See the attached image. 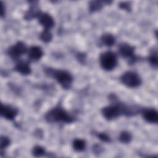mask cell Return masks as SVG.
I'll return each mask as SVG.
<instances>
[{
    "instance_id": "cell-6",
    "label": "cell",
    "mask_w": 158,
    "mask_h": 158,
    "mask_svg": "<svg viewBox=\"0 0 158 158\" xmlns=\"http://www.w3.org/2000/svg\"><path fill=\"white\" fill-rule=\"evenodd\" d=\"M27 51L26 44L23 42L19 41L7 49V54L12 59L17 60L22 55L27 53Z\"/></svg>"
},
{
    "instance_id": "cell-7",
    "label": "cell",
    "mask_w": 158,
    "mask_h": 158,
    "mask_svg": "<svg viewBox=\"0 0 158 158\" xmlns=\"http://www.w3.org/2000/svg\"><path fill=\"white\" fill-rule=\"evenodd\" d=\"M19 113L18 109L11 105L1 104L0 115L4 118L8 120H13Z\"/></svg>"
},
{
    "instance_id": "cell-15",
    "label": "cell",
    "mask_w": 158,
    "mask_h": 158,
    "mask_svg": "<svg viewBox=\"0 0 158 158\" xmlns=\"http://www.w3.org/2000/svg\"><path fill=\"white\" fill-rule=\"evenodd\" d=\"M105 1H92L89 2V10L91 12H94L101 10L104 6V3Z\"/></svg>"
},
{
    "instance_id": "cell-4",
    "label": "cell",
    "mask_w": 158,
    "mask_h": 158,
    "mask_svg": "<svg viewBox=\"0 0 158 158\" xmlns=\"http://www.w3.org/2000/svg\"><path fill=\"white\" fill-rule=\"evenodd\" d=\"M120 81L127 87L135 88L141 85L142 81L139 75L133 71L124 72L120 78Z\"/></svg>"
},
{
    "instance_id": "cell-10",
    "label": "cell",
    "mask_w": 158,
    "mask_h": 158,
    "mask_svg": "<svg viewBox=\"0 0 158 158\" xmlns=\"http://www.w3.org/2000/svg\"><path fill=\"white\" fill-rule=\"evenodd\" d=\"M27 53L28 60L33 62L39 60L44 54L42 48L38 46H31L28 49Z\"/></svg>"
},
{
    "instance_id": "cell-16",
    "label": "cell",
    "mask_w": 158,
    "mask_h": 158,
    "mask_svg": "<svg viewBox=\"0 0 158 158\" xmlns=\"http://www.w3.org/2000/svg\"><path fill=\"white\" fill-rule=\"evenodd\" d=\"M132 139V136L131 133L127 131H122L120 132L118 136V139L120 142L123 144H128L130 143Z\"/></svg>"
},
{
    "instance_id": "cell-2",
    "label": "cell",
    "mask_w": 158,
    "mask_h": 158,
    "mask_svg": "<svg viewBox=\"0 0 158 158\" xmlns=\"http://www.w3.org/2000/svg\"><path fill=\"white\" fill-rule=\"evenodd\" d=\"M44 73L49 77L54 78L57 83L64 89H70L73 83V77L72 74L67 70L60 69H54L51 67H45Z\"/></svg>"
},
{
    "instance_id": "cell-13",
    "label": "cell",
    "mask_w": 158,
    "mask_h": 158,
    "mask_svg": "<svg viewBox=\"0 0 158 158\" xmlns=\"http://www.w3.org/2000/svg\"><path fill=\"white\" fill-rule=\"evenodd\" d=\"M101 43L107 47H111L115 43V38L113 35L109 33H104L100 38Z\"/></svg>"
},
{
    "instance_id": "cell-8",
    "label": "cell",
    "mask_w": 158,
    "mask_h": 158,
    "mask_svg": "<svg viewBox=\"0 0 158 158\" xmlns=\"http://www.w3.org/2000/svg\"><path fill=\"white\" fill-rule=\"evenodd\" d=\"M37 3L38 2L36 1L30 2V7L24 14V19L25 20H30L39 17L41 12Z\"/></svg>"
},
{
    "instance_id": "cell-21",
    "label": "cell",
    "mask_w": 158,
    "mask_h": 158,
    "mask_svg": "<svg viewBox=\"0 0 158 158\" xmlns=\"http://www.w3.org/2000/svg\"><path fill=\"white\" fill-rule=\"evenodd\" d=\"M97 137L101 141L104 143H110L111 141V139L110 136L104 132H99L96 134Z\"/></svg>"
},
{
    "instance_id": "cell-23",
    "label": "cell",
    "mask_w": 158,
    "mask_h": 158,
    "mask_svg": "<svg viewBox=\"0 0 158 158\" xmlns=\"http://www.w3.org/2000/svg\"><path fill=\"white\" fill-rule=\"evenodd\" d=\"M93 151L94 154H99L102 152V148L99 144H94L93 146Z\"/></svg>"
},
{
    "instance_id": "cell-19",
    "label": "cell",
    "mask_w": 158,
    "mask_h": 158,
    "mask_svg": "<svg viewBox=\"0 0 158 158\" xmlns=\"http://www.w3.org/2000/svg\"><path fill=\"white\" fill-rule=\"evenodd\" d=\"M148 59H149V61L151 65L153 67L157 68V64H158L157 49H154V50H152V51L151 52Z\"/></svg>"
},
{
    "instance_id": "cell-3",
    "label": "cell",
    "mask_w": 158,
    "mask_h": 158,
    "mask_svg": "<svg viewBox=\"0 0 158 158\" xmlns=\"http://www.w3.org/2000/svg\"><path fill=\"white\" fill-rule=\"evenodd\" d=\"M99 63L102 69L110 71L114 69L117 65V55L111 51L103 52L99 56Z\"/></svg>"
},
{
    "instance_id": "cell-18",
    "label": "cell",
    "mask_w": 158,
    "mask_h": 158,
    "mask_svg": "<svg viewBox=\"0 0 158 158\" xmlns=\"http://www.w3.org/2000/svg\"><path fill=\"white\" fill-rule=\"evenodd\" d=\"M31 152H32V155L34 157H39L44 156V154H46V151L43 147L40 145H36L33 147V148L32 149Z\"/></svg>"
},
{
    "instance_id": "cell-17",
    "label": "cell",
    "mask_w": 158,
    "mask_h": 158,
    "mask_svg": "<svg viewBox=\"0 0 158 158\" xmlns=\"http://www.w3.org/2000/svg\"><path fill=\"white\" fill-rule=\"evenodd\" d=\"M40 39L44 43H48L52 39V35L49 30L43 29L40 34Z\"/></svg>"
},
{
    "instance_id": "cell-9",
    "label": "cell",
    "mask_w": 158,
    "mask_h": 158,
    "mask_svg": "<svg viewBox=\"0 0 158 158\" xmlns=\"http://www.w3.org/2000/svg\"><path fill=\"white\" fill-rule=\"evenodd\" d=\"M14 70L23 75H29L31 72L29 62L25 60H17Z\"/></svg>"
},
{
    "instance_id": "cell-14",
    "label": "cell",
    "mask_w": 158,
    "mask_h": 158,
    "mask_svg": "<svg viewBox=\"0 0 158 158\" xmlns=\"http://www.w3.org/2000/svg\"><path fill=\"white\" fill-rule=\"evenodd\" d=\"M86 142L85 139L81 138H75L72 142V147L77 152H83L85 150Z\"/></svg>"
},
{
    "instance_id": "cell-5",
    "label": "cell",
    "mask_w": 158,
    "mask_h": 158,
    "mask_svg": "<svg viewBox=\"0 0 158 158\" xmlns=\"http://www.w3.org/2000/svg\"><path fill=\"white\" fill-rule=\"evenodd\" d=\"M135 47L127 43H122L118 45L119 54L129 60L130 64H134L138 59L135 54Z\"/></svg>"
},
{
    "instance_id": "cell-11",
    "label": "cell",
    "mask_w": 158,
    "mask_h": 158,
    "mask_svg": "<svg viewBox=\"0 0 158 158\" xmlns=\"http://www.w3.org/2000/svg\"><path fill=\"white\" fill-rule=\"evenodd\" d=\"M38 19L40 24L43 27L44 29L50 30L54 25V19L48 13L41 12Z\"/></svg>"
},
{
    "instance_id": "cell-22",
    "label": "cell",
    "mask_w": 158,
    "mask_h": 158,
    "mask_svg": "<svg viewBox=\"0 0 158 158\" xmlns=\"http://www.w3.org/2000/svg\"><path fill=\"white\" fill-rule=\"evenodd\" d=\"M118 6L120 9L127 11H130L131 10V5L128 2H120L118 4Z\"/></svg>"
},
{
    "instance_id": "cell-20",
    "label": "cell",
    "mask_w": 158,
    "mask_h": 158,
    "mask_svg": "<svg viewBox=\"0 0 158 158\" xmlns=\"http://www.w3.org/2000/svg\"><path fill=\"white\" fill-rule=\"evenodd\" d=\"M10 143V139L6 136H1V143H0V148H1V154L7 148Z\"/></svg>"
},
{
    "instance_id": "cell-25",
    "label": "cell",
    "mask_w": 158,
    "mask_h": 158,
    "mask_svg": "<svg viewBox=\"0 0 158 158\" xmlns=\"http://www.w3.org/2000/svg\"><path fill=\"white\" fill-rule=\"evenodd\" d=\"M5 14V7L2 2H1V16L2 17Z\"/></svg>"
},
{
    "instance_id": "cell-12",
    "label": "cell",
    "mask_w": 158,
    "mask_h": 158,
    "mask_svg": "<svg viewBox=\"0 0 158 158\" xmlns=\"http://www.w3.org/2000/svg\"><path fill=\"white\" fill-rule=\"evenodd\" d=\"M142 115L144 119L151 123H157L158 122L157 111L153 108H148L143 110Z\"/></svg>"
},
{
    "instance_id": "cell-24",
    "label": "cell",
    "mask_w": 158,
    "mask_h": 158,
    "mask_svg": "<svg viewBox=\"0 0 158 158\" xmlns=\"http://www.w3.org/2000/svg\"><path fill=\"white\" fill-rule=\"evenodd\" d=\"M77 59L79 60L80 62L83 63L86 59V54L83 52H79L77 54Z\"/></svg>"
},
{
    "instance_id": "cell-1",
    "label": "cell",
    "mask_w": 158,
    "mask_h": 158,
    "mask_svg": "<svg viewBox=\"0 0 158 158\" xmlns=\"http://www.w3.org/2000/svg\"><path fill=\"white\" fill-rule=\"evenodd\" d=\"M44 118L48 123H71L75 120V117L60 106L50 109L45 114Z\"/></svg>"
}]
</instances>
